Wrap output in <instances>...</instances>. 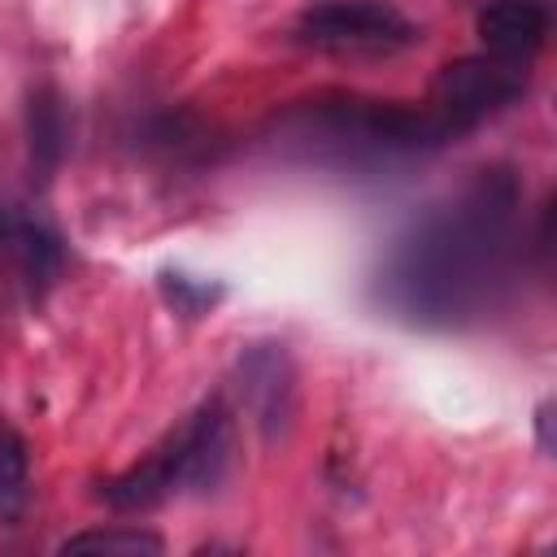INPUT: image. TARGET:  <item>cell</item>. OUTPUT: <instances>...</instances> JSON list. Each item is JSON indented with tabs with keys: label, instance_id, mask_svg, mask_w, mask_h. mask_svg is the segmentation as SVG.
<instances>
[{
	"label": "cell",
	"instance_id": "cell-1",
	"mask_svg": "<svg viewBox=\"0 0 557 557\" xmlns=\"http://www.w3.org/2000/svg\"><path fill=\"white\" fill-rule=\"evenodd\" d=\"M518 183L509 170H479V178L422 218L383 265V296L413 322H457L470 313L509 257Z\"/></svg>",
	"mask_w": 557,
	"mask_h": 557
},
{
	"label": "cell",
	"instance_id": "cell-2",
	"mask_svg": "<svg viewBox=\"0 0 557 557\" xmlns=\"http://www.w3.org/2000/svg\"><path fill=\"white\" fill-rule=\"evenodd\" d=\"M226 466H231V418L222 400H209L139 466L109 479L100 487V500L109 509L139 513L183 492L205 496L226 479Z\"/></svg>",
	"mask_w": 557,
	"mask_h": 557
},
{
	"label": "cell",
	"instance_id": "cell-3",
	"mask_svg": "<svg viewBox=\"0 0 557 557\" xmlns=\"http://www.w3.org/2000/svg\"><path fill=\"white\" fill-rule=\"evenodd\" d=\"M296 139L313 148H331L344 157H409L431 152L453 139V131L431 109H400L379 100H309L287 113Z\"/></svg>",
	"mask_w": 557,
	"mask_h": 557
},
{
	"label": "cell",
	"instance_id": "cell-4",
	"mask_svg": "<svg viewBox=\"0 0 557 557\" xmlns=\"http://www.w3.org/2000/svg\"><path fill=\"white\" fill-rule=\"evenodd\" d=\"M527 91V70L522 61L509 57H461L448 61L435 83H431V113L457 135H466L470 126H479L483 117L500 113L505 104H513Z\"/></svg>",
	"mask_w": 557,
	"mask_h": 557
},
{
	"label": "cell",
	"instance_id": "cell-5",
	"mask_svg": "<svg viewBox=\"0 0 557 557\" xmlns=\"http://www.w3.org/2000/svg\"><path fill=\"white\" fill-rule=\"evenodd\" d=\"M296 39L322 52H396L418 39V26L387 0H318L300 9Z\"/></svg>",
	"mask_w": 557,
	"mask_h": 557
},
{
	"label": "cell",
	"instance_id": "cell-6",
	"mask_svg": "<svg viewBox=\"0 0 557 557\" xmlns=\"http://www.w3.org/2000/svg\"><path fill=\"white\" fill-rule=\"evenodd\" d=\"M235 396L261 444L287 440L296 422V361L283 344H248L235 361Z\"/></svg>",
	"mask_w": 557,
	"mask_h": 557
},
{
	"label": "cell",
	"instance_id": "cell-7",
	"mask_svg": "<svg viewBox=\"0 0 557 557\" xmlns=\"http://www.w3.org/2000/svg\"><path fill=\"white\" fill-rule=\"evenodd\" d=\"M474 30L492 57L527 61L548 39V9L535 0H492L487 9H479Z\"/></svg>",
	"mask_w": 557,
	"mask_h": 557
},
{
	"label": "cell",
	"instance_id": "cell-8",
	"mask_svg": "<svg viewBox=\"0 0 557 557\" xmlns=\"http://www.w3.org/2000/svg\"><path fill=\"white\" fill-rule=\"evenodd\" d=\"M26 148H30V178L48 183L65 152V109L52 83L30 87L26 96Z\"/></svg>",
	"mask_w": 557,
	"mask_h": 557
},
{
	"label": "cell",
	"instance_id": "cell-9",
	"mask_svg": "<svg viewBox=\"0 0 557 557\" xmlns=\"http://www.w3.org/2000/svg\"><path fill=\"white\" fill-rule=\"evenodd\" d=\"M9 248L17 252V261H22V274H26V283H30V292L35 296H44V287L57 278V270H61V239L48 231V226H39V222H17V231H13V239H9Z\"/></svg>",
	"mask_w": 557,
	"mask_h": 557
},
{
	"label": "cell",
	"instance_id": "cell-10",
	"mask_svg": "<svg viewBox=\"0 0 557 557\" xmlns=\"http://www.w3.org/2000/svg\"><path fill=\"white\" fill-rule=\"evenodd\" d=\"M161 535L152 531H139V527H100V531H78V535H65L61 540V553H126V557H139V553H161Z\"/></svg>",
	"mask_w": 557,
	"mask_h": 557
},
{
	"label": "cell",
	"instance_id": "cell-11",
	"mask_svg": "<svg viewBox=\"0 0 557 557\" xmlns=\"http://www.w3.org/2000/svg\"><path fill=\"white\" fill-rule=\"evenodd\" d=\"M26 474H30V457H26V440L0 422V518H13L26 500Z\"/></svg>",
	"mask_w": 557,
	"mask_h": 557
},
{
	"label": "cell",
	"instance_id": "cell-12",
	"mask_svg": "<svg viewBox=\"0 0 557 557\" xmlns=\"http://www.w3.org/2000/svg\"><path fill=\"white\" fill-rule=\"evenodd\" d=\"M161 296L174 305V313L200 318V313H209V309L222 300V287H218V283H205V278H187V274H178V270H165V274H161Z\"/></svg>",
	"mask_w": 557,
	"mask_h": 557
},
{
	"label": "cell",
	"instance_id": "cell-13",
	"mask_svg": "<svg viewBox=\"0 0 557 557\" xmlns=\"http://www.w3.org/2000/svg\"><path fill=\"white\" fill-rule=\"evenodd\" d=\"M535 422H540V448L548 453V448H553V405H548V400L535 409Z\"/></svg>",
	"mask_w": 557,
	"mask_h": 557
},
{
	"label": "cell",
	"instance_id": "cell-14",
	"mask_svg": "<svg viewBox=\"0 0 557 557\" xmlns=\"http://www.w3.org/2000/svg\"><path fill=\"white\" fill-rule=\"evenodd\" d=\"M13 231H17V218H13L9 209H0V244H9V239H13Z\"/></svg>",
	"mask_w": 557,
	"mask_h": 557
}]
</instances>
